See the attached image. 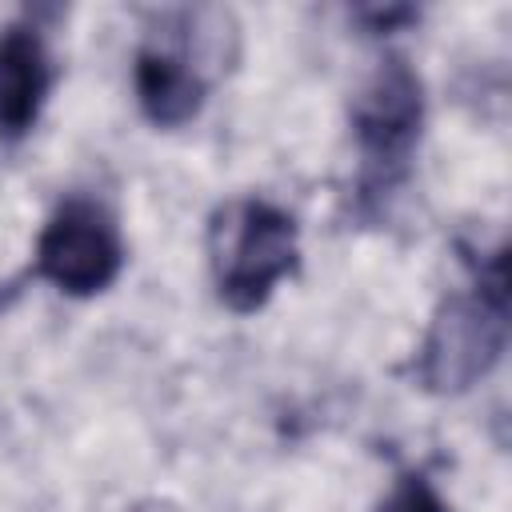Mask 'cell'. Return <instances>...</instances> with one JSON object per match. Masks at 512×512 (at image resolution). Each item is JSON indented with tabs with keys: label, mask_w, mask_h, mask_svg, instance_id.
<instances>
[{
	"label": "cell",
	"mask_w": 512,
	"mask_h": 512,
	"mask_svg": "<svg viewBox=\"0 0 512 512\" xmlns=\"http://www.w3.org/2000/svg\"><path fill=\"white\" fill-rule=\"evenodd\" d=\"M508 344V276L504 256H492L488 272L468 292H456L432 316V328L416 352V376L428 392L472 388Z\"/></svg>",
	"instance_id": "cell-1"
},
{
	"label": "cell",
	"mask_w": 512,
	"mask_h": 512,
	"mask_svg": "<svg viewBox=\"0 0 512 512\" xmlns=\"http://www.w3.org/2000/svg\"><path fill=\"white\" fill-rule=\"evenodd\" d=\"M296 220L268 200H232L212 216L208 260L216 292L232 312H256L296 272Z\"/></svg>",
	"instance_id": "cell-2"
},
{
	"label": "cell",
	"mask_w": 512,
	"mask_h": 512,
	"mask_svg": "<svg viewBox=\"0 0 512 512\" xmlns=\"http://www.w3.org/2000/svg\"><path fill=\"white\" fill-rule=\"evenodd\" d=\"M424 124V88L420 76L400 60H384L352 104V132L360 148V184L364 192H388L404 172Z\"/></svg>",
	"instance_id": "cell-3"
},
{
	"label": "cell",
	"mask_w": 512,
	"mask_h": 512,
	"mask_svg": "<svg viewBox=\"0 0 512 512\" xmlns=\"http://www.w3.org/2000/svg\"><path fill=\"white\" fill-rule=\"evenodd\" d=\"M124 268V240L100 200L68 196L36 240V276L68 296L104 292Z\"/></svg>",
	"instance_id": "cell-4"
},
{
	"label": "cell",
	"mask_w": 512,
	"mask_h": 512,
	"mask_svg": "<svg viewBox=\"0 0 512 512\" xmlns=\"http://www.w3.org/2000/svg\"><path fill=\"white\" fill-rule=\"evenodd\" d=\"M132 84H136L140 112L156 128L188 124L204 108V92H208V80L188 56V48L164 32L140 44L132 64Z\"/></svg>",
	"instance_id": "cell-5"
},
{
	"label": "cell",
	"mask_w": 512,
	"mask_h": 512,
	"mask_svg": "<svg viewBox=\"0 0 512 512\" xmlns=\"http://www.w3.org/2000/svg\"><path fill=\"white\" fill-rule=\"evenodd\" d=\"M52 92V56L32 24L0 32V140H20Z\"/></svg>",
	"instance_id": "cell-6"
},
{
	"label": "cell",
	"mask_w": 512,
	"mask_h": 512,
	"mask_svg": "<svg viewBox=\"0 0 512 512\" xmlns=\"http://www.w3.org/2000/svg\"><path fill=\"white\" fill-rule=\"evenodd\" d=\"M376 512H452V508L444 504V496L432 488L428 476L408 472V476H400V480L392 484V492L380 500Z\"/></svg>",
	"instance_id": "cell-7"
},
{
	"label": "cell",
	"mask_w": 512,
	"mask_h": 512,
	"mask_svg": "<svg viewBox=\"0 0 512 512\" xmlns=\"http://www.w3.org/2000/svg\"><path fill=\"white\" fill-rule=\"evenodd\" d=\"M0 308H4V292H0Z\"/></svg>",
	"instance_id": "cell-8"
}]
</instances>
